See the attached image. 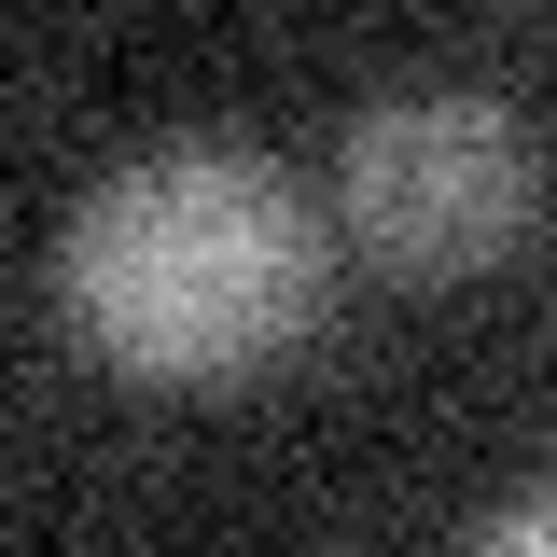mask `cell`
<instances>
[{"label": "cell", "instance_id": "6da1fadb", "mask_svg": "<svg viewBox=\"0 0 557 557\" xmlns=\"http://www.w3.org/2000/svg\"><path fill=\"white\" fill-rule=\"evenodd\" d=\"M57 293H70V335L98 362L209 391V376L278 362L321 321V223L293 196V168L182 139V153L112 168L98 196L70 209Z\"/></svg>", "mask_w": 557, "mask_h": 557}, {"label": "cell", "instance_id": "7a4b0ae2", "mask_svg": "<svg viewBox=\"0 0 557 557\" xmlns=\"http://www.w3.org/2000/svg\"><path fill=\"white\" fill-rule=\"evenodd\" d=\"M544 153L487 84H405L348 126V223L391 278H474L530 237Z\"/></svg>", "mask_w": 557, "mask_h": 557}, {"label": "cell", "instance_id": "3957f363", "mask_svg": "<svg viewBox=\"0 0 557 557\" xmlns=\"http://www.w3.org/2000/svg\"><path fill=\"white\" fill-rule=\"evenodd\" d=\"M487 544H502V557H557V487H544V502H502Z\"/></svg>", "mask_w": 557, "mask_h": 557}]
</instances>
